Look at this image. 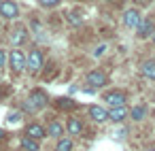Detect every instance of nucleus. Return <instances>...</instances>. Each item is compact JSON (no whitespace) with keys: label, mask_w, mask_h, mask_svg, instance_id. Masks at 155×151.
Wrapping results in <instances>:
<instances>
[{"label":"nucleus","mask_w":155,"mask_h":151,"mask_svg":"<svg viewBox=\"0 0 155 151\" xmlns=\"http://www.w3.org/2000/svg\"><path fill=\"white\" fill-rule=\"evenodd\" d=\"M81 22H83V17H81V13H79V11L68 13V24H70V26H81Z\"/></svg>","instance_id":"nucleus-19"},{"label":"nucleus","mask_w":155,"mask_h":151,"mask_svg":"<svg viewBox=\"0 0 155 151\" xmlns=\"http://www.w3.org/2000/svg\"><path fill=\"white\" fill-rule=\"evenodd\" d=\"M55 104L60 106V109H74L77 104H74V100H70V98H58L55 100Z\"/></svg>","instance_id":"nucleus-20"},{"label":"nucleus","mask_w":155,"mask_h":151,"mask_svg":"<svg viewBox=\"0 0 155 151\" xmlns=\"http://www.w3.org/2000/svg\"><path fill=\"white\" fill-rule=\"evenodd\" d=\"M127 115H130V111H127L125 106H113V109L108 111V119H110V121H115V123L123 121Z\"/></svg>","instance_id":"nucleus-12"},{"label":"nucleus","mask_w":155,"mask_h":151,"mask_svg":"<svg viewBox=\"0 0 155 151\" xmlns=\"http://www.w3.org/2000/svg\"><path fill=\"white\" fill-rule=\"evenodd\" d=\"M151 39H153V43H155V30H153V34H151Z\"/></svg>","instance_id":"nucleus-26"},{"label":"nucleus","mask_w":155,"mask_h":151,"mask_svg":"<svg viewBox=\"0 0 155 151\" xmlns=\"http://www.w3.org/2000/svg\"><path fill=\"white\" fill-rule=\"evenodd\" d=\"M153 22L151 19H142L140 24H138V28H136V34H138V39H147V36H151L153 34Z\"/></svg>","instance_id":"nucleus-10"},{"label":"nucleus","mask_w":155,"mask_h":151,"mask_svg":"<svg viewBox=\"0 0 155 151\" xmlns=\"http://www.w3.org/2000/svg\"><path fill=\"white\" fill-rule=\"evenodd\" d=\"M26 136H30V138H34V140H41V138L47 136V130H45L41 123H30V126L26 128Z\"/></svg>","instance_id":"nucleus-9"},{"label":"nucleus","mask_w":155,"mask_h":151,"mask_svg":"<svg viewBox=\"0 0 155 151\" xmlns=\"http://www.w3.org/2000/svg\"><path fill=\"white\" fill-rule=\"evenodd\" d=\"M104 49H106V47H104V45H100V47L96 49V55H100V53H104Z\"/></svg>","instance_id":"nucleus-24"},{"label":"nucleus","mask_w":155,"mask_h":151,"mask_svg":"<svg viewBox=\"0 0 155 151\" xmlns=\"http://www.w3.org/2000/svg\"><path fill=\"white\" fill-rule=\"evenodd\" d=\"M106 75L102 72V70H91V72H87L85 75V83H87V87L89 89H100V87H104L106 85Z\"/></svg>","instance_id":"nucleus-4"},{"label":"nucleus","mask_w":155,"mask_h":151,"mask_svg":"<svg viewBox=\"0 0 155 151\" xmlns=\"http://www.w3.org/2000/svg\"><path fill=\"white\" fill-rule=\"evenodd\" d=\"M2 138H5V130H2V128H0V140H2Z\"/></svg>","instance_id":"nucleus-25"},{"label":"nucleus","mask_w":155,"mask_h":151,"mask_svg":"<svg viewBox=\"0 0 155 151\" xmlns=\"http://www.w3.org/2000/svg\"><path fill=\"white\" fill-rule=\"evenodd\" d=\"M130 117H132L134 121H142V119L147 117V106H144V104H136V106L130 111Z\"/></svg>","instance_id":"nucleus-15"},{"label":"nucleus","mask_w":155,"mask_h":151,"mask_svg":"<svg viewBox=\"0 0 155 151\" xmlns=\"http://www.w3.org/2000/svg\"><path fill=\"white\" fill-rule=\"evenodd\" d=\"M21 119V113H9V121L11 123H15V121H19Z\"/></svg>","instance_id":"nucleus-22"},{"label":"nucleus","mask_w":155,"mask_h":151,"mask_svg":"<svg viewBox=\"0 0 155 151\" xmlns=\"http://www.w3.org/2000/svg\"><path fill=\"white\" fill-rule=\"evenodd\" d=\"M0 17H2V19H15V17H19L17 2H13V0H2V5H0Z\"/></svg>","instance_id":"nucleus-6"},{"label":"nucleus","mask_w":155,"mask_h":151,"mask_svg":"<svg viewBox=\"0 0 155 151\" xmlns=\"http://www.w3.org/2000/svg\"><path fill=\"white\" fill-rule=\"evenodd\" d=\"M55 151H72V140L68 136H62L55 145Z\"/></svg>","instance_id":"nucleus-18"},{"label":"nucleus","mask_w":155,"mask_h":151,"mask_svg":"<svg viewBox=\"0 0 155 151\" xmlns=\"http://www.w3.org/2000/svg\"><path fill=\"white\" fill-rule=\"evenodd\" d=\"M147 151H155V149H147Z\"/></svg>","instance_id":"nucleus-28"},{"label":"nucleus","mask_w":155,"mask_h":151,"mask_svg":"<svg viewBox=\"0 0 155 151\" xmlns=\"http://www.w3.org/2000/svg\"><path fill=\"white\" fill-rule=\"evenodd\" d=\"M140 72L149 81H155V60H144L142 66H140Z\"/></svg>","instance_id":"nucleus-13"},{"label":"nucleus","mask_w":155,"mask_h":151,"mask_svg":"<svg viewBox=\"0 0 155 151\" xmlns=\"http://www.w3.org/2000/svg\"><path fill=\"white\" fill-rule=\"evenodd\" d=\"M0 5H2V0H0Z\"/></svg>","instance_id":"nucleus-29"},{"label":"nucleus","mask_w":155,"mask_h":151,"mask_svg":"<svg viewBox=\"0 0 155 151\" xmlns=\"http://www.w3.org/2000/svg\"><path fill=\"white\" fill-rule=\"evenodd\" d=\"M5 64H7V53L0 49V66H5Z\"/></svg>","instance_id":"nucleus-23"},{"label":"nucleus","mask_w":155,"mask_h":151,"mask_svg":"<svg viewBox=\"0 0 155 151\" xmlns=\"http://www.w3.org/2000/svg\"><path fill=\"white\" fill-rule=\"evenodd\" d=\"M43 66H45V60H43V53H41V49H32V51L28 53L26 68H28L32 75H38V72L43 70Z\"/></svg>","instance_id":"nucleus-2"},{"label":"nucleus","mask_w":155,"mask_h":151,"mask_svg":"<svg viewBox=\"0 0 155 151\" xmlns=\"http://www.w3.org/2000/svg\"><path fill=\"white\" fill-rule=\"evenodd\" d=\"M87 115H89L94 121H98V123H104V121L108 119V111L102 109L100 104H91V106L87 109Z\"/></svg>","instance_id":"nucleus-8"},{"label":"nucleus","mask_w":155,"mask_h":151,"mask_svg":"<svg viewBox=\"0 0 155 151\" xmlns=\"http://www.w3.org/2000/svg\"><path fill=\"white\" fill-rule=\"evenodd\" d=\"M26 39H28V32H26V28H24V26H17V28L11 32V43H13L15 47L24 45V43H26Z\"/></svg>","instance_id":"nucleus-11"},{"label":"nucleus","mask_w":155,"mask_h":151,"mask_svg":"<svg viewBox=\"0 0 155 151\" xmlns=\"http://www.w3.org/2000/svg\"><path fill=\"white\" fill-rule=\"evenodd\" d=\"M138 2H140V5H144V2H147V0H138Z\"/></svg>","instance_id":"nucleus-27"},{"label":"nucleus","mask_w":155,"mask_h":151,"mask_svg":"<svg viewBox=\"0 0 155 151\" xmlns=\"http://www.w3.org/2000/svg\"><path fill=\"white\" fill-rule=\"evenodd\" d=\"M26 62H28V55H24L19 49H13L11 53H9V66H11V70L13 72H24L26 70Z\"/></svg>","instance_id":"nucleus-3"},{"label":"nucleus","mask_w":155,"mask_h":151,"mask_svg":"<svg viewBox=\"0 0 155 151\" xmlns=\"http://www.w3.org/2000/svg\"><path fill=\"white\" fill-rule=\"evenodd\" d=\"M140 22H142V17H140V11H138V9H127V11L123 13V24H125L130 30H136Z\"/></svg>","instance_id":"nucleus-7"},{"label":"nucleus","mask_w":155,"mask_h":151,"mask_svg":"<svg viewBox=\"0 0 155 151\" xmlns=\"http://www.w3.org/2000/svg\"><path fill=\"white\" fill-rule=\"evenodd\" d=\"M102 100H104L106 104H110V109H113V106H125L127 94L121 92V89H110V92H106V94L102 96Z\"/></svg>","instance_id":"nucleus-5"},{"label":"nucleus","mask_w":155,"mask_h":151,"mask_svg":"<svg viewBox=\"0 0 155 151\" xmlns=\"http://www.w3.org/2000/svg\"><path fill=\"white\" fill-rule=\"evenodd\" d=\"M21 149H26V151H41V145H38V140H34L30 136H24L21 138Z\"/></svg>","instance_id":"nucleus-17"},{"label":"nucleus","mask_w":155,"mask_h":151,"mask_svg":"<svg viewBox=\"0 0 155 151\" xmlns=\"http://www.w3.org/2000/svg\"><path fill=\"white\" fill-rule=\"evenodd\" d=\"M38 2L43 5V7H47V9H51V7H58L62 0H38Z\"/></svg>","instance_id":"nucleus-21"},{"label":"nucleus","mask_w":155,"mask_h":151,"mask_svg":"<svg viewBox=\"0 0 155 151\" xmlns=\"http://www.w3.org/2000/svg\"><path fill=\"white\" fill-rule=\"evenodd\" d=\"M47 102H49L47 94H45L43 89H34V92H30V96H28V100H26V111L36 113V111H41V109H45Z\"/></svg>","instance_id":"nucleus-1"},{"label":"nucleus","mask_w":155,"mask_h":151,"mask_svg":"<svg viewBox=\"0 0 155 151\" xmlns=\"http://www.w3.org/2000/svg\"><path fill=\"white\" fill-rule=\"evenodd\" d=\"M47 134L53 136V138H62V134H64V126H62L60 121H51L49 128H47Z\"/></svg>","instance_id":"nucleus-16"},{"label":"nucleus","mask_w":155,"mask_h":151,"mask_svg":"<svg viewBox=\"0 0 155 151\" xmlns=\"http://www.w3.org/2000/svg\"><path fill=\"white\" fill-rule=\"evenodd\" d=\"M66 128H68V134H72V136L83 134V123H81V119H77V117H70Z\"/></svg>","instance_id":"nucleus-14"}]
</instances>
